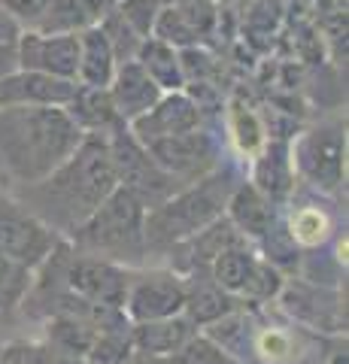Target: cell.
I'll use <instances>...</instances> for the list:
<instances>
[{"label": "cell", "instance_id": "f35d334b", "mask_svg": "<svg viewBox=\"0 0 349 364\" xmlns=\"http://www.w3.org/2000/svg\"><path fill=\"white\" fill-rule=\"evenodd\" d=\"M21 31H25V28H21L18 21L6 13L4 6H0V43H4V46H13V43L18 40V33H21Z\"/></svg>", "mask_w": 349, "mask_h": 364}, {"label": "cell", "instance_id": "6da1fadb", "mask_svg": "<svg viewBox=\"0 0 349 364\" xmlns=\"http://www.w3.org/2000/svg\"><path fill=\"white\" fill-rule=\"evenodd\" d=\"M82 136L85 131L64 107H0V161L21 182H43L55 173Z\"/></svg>", "mask_w": 349, "mask_h": 364}, {"label": "cell", "instance_id": "e0dca14e", "mask_svg": "<svg viewBox=\"0 0 349 364\" xmlns=\"http://www.w3.org/2000/svg\"><path fill=\"white\" fill-rule=\"evenodd\" d=\"M195 334V322L188 316L176 313L167 318H152V322H137L131 328V349L149 352V355H173V352Z\"/></svg>", "mask_w": 349, "mask_h": 364}, {"label": "cell", "instance_id": "9c48e42d", "mask_svg": "<svg viewBox=\"0 0 349 364\" xmlns=\"http://www.w3.org/2000/svg\"><path fill=\"white\" fill-rule=\"evenodd\" d=\"M143 146L152 161L171 176H204V170L216 158V146H213L210 134H204L200 128L146 140Z\"/></svg>", "mask_w": 349, "mask_h": 364}, {"label": "cell", "instance_id": "d4e9b609", "mask_svg": "<svg viewBox=\"0 0 349 364\" xmlns=\"http://www.w3.org/2000/svg\"><path fill=\"white\" fill-rule=\"evenodd\" d=\"M183 310L195 325H210V322H216L219 316L231 313L234 304H231V294L225 289H219L216 282H204V286L186 289Z\"/></svg>", "mask_w": 349, "mask_h": 364}, {"label": "cell", "instance_id": "8fae6325", "mask_svg": "<svg viewBox=\"0 0 349 364\" xmlns=\"http://www.w3.org/2000/svg\"><path fill=\"white\" fill-rule=\"evenodd\" d=\"M131 124V134L140 143L146 140H159V136H171V134H183V131H195L200 128V109L198 104L183 91H164L155 104L137 116Z\"/></svg>", "mask_w": 349, "mask_h": 364}, {"label": "cell", "instance_id": "cb8c5ba5", "mask_svg": "<svg viewBox=\"0 0 349 364\" xmlns=\"http://www.w3.org/2000/svg\"><path fill=\"white\" fill-rule=\"evenodd\" d=\"M255 255L243 246H231L213 261V282L228 294H243L249 289V279L255 273Z\"/></svg>", "mask_w": 349, "mask_h": 364}, {"label": "cell", "instance_id": "83f0119b", "mask_svg": "<svg viewBox=\"0 0 349 364\" xmlns=\"http://www.w3.org/2000/svg\"><path fill=\"white\" fill-rule=\"evenodd\" d=\"M97 28L104 31V37L109 40V46H112V52H116V61L122 64V61H134V55H137V49H140V43L146 40V37H137L134 33V28L128 25L125 18H122V13L116 6L109 9V13L97 21Z\"/></svg>", "mask_w": 349, "mask_h": 364}, {"label": "cell", "instance_id": "3957f363", "mask_svg": "<svg viewBox=\"0 0 349 364\" xmlns=\"http://www.w3.org/2000/svg\"><path fill=\"white\" fill-rule=\"evenodd\" d=\"M234 191L231 173H216L200 176L191 188L179 191L176 198L159 203L143 222V240L149 246H176L207 228L213 219H219L225 203H228Z\"/></svg>", "mask_w": 349, "mask_h": 364}, {"label": "cell", "instance_id": "484cf974", "mask_svg": "<svg viewBox=\"0 0 349 364\" xmlns=\"http://www.w3.org/2000/svg\"><path fill=\"white\" fill-rule=\"evenodd\" d=\"M213 343L219 349H225L228 355H243V352H249V325L243 322V316L237 310L219 316L216 322L207 325V334Z\"/></svg>", "mask_w": 349, "mask_h": 364}, {"label": "cell", "instance_id": "4dcf8cb0", "mask_svg": "<svg viewBox=\"0 0 349 364\" xmlns=\"http://www.w3.org/2000/svg\"><path fill=\"white\" fill-rule=\"evenodd\" d=\"M231 128H234V140H237V146L243 152H258L264 146L262 122H258L252 107H246L240 97L231 104Z\"/></svg>", "mask_w": 349, "mask_h": 364}, {"label": "cell", "instance_id": "7c38bea8", "mask_svg": "<svg viewBox=\"0 0 349 364\" xmlns=\"http://www.w3.org/2000/svg\"><path fill=\"white\" fill-rule=\"evenodd\" d=\"M73 79L49 76L40 70H13L0 76V107L9 104H40V107H67L76 95Z\"/></svg>", "mask_w": 349, "mask_h": 364}, {"label": "cell", "instance_id": "ab89813d", "mask_svg": "<svg viewBox=\"0 0 349 364\" xmlns=\"http://www.w3.org/2000/svg\"><path fill=\"white\" fill-rule=\"evenodd\" d=\"M122 364H171V358H164V355H149V352L131 349V352H128V358L122 361Z\"/></svg>", "mask_w": 349, "mask_h": 364}, {"label": "cell", "instance_id": "ba28073f", "mask_svg": "<svg viewBox=\"0 0 349 364\" xmlns=\"http://www.w3.org/2000/svg\"><path fill=\"white\" fill-rule=\"evenodd\" d=\"M343 152H346V140L340 128H316L298 140L295 164L313 186L334 191L343 179Z\"/></svg>", "mask_w": 349, "mask_h": 364}, {"label": "cell", "instance_id": "e575fe53", "mask_svg": "<svg viewBox=\"0 0 349 364\" xmlns=\"http://www.w3.org/2000/svg\"><path fill=\"white\" fill-rule=\"evenodd\" d=\"M21 289H25V267L0 255V306H13Z\"/></svg>", "mask_w": 349, "mask_h": 364}, {"label": "cell", "instance_id": "603a6c76", "mask_svg": "<svg viewBox=\"0 0 349 364\" xmlns=\"http://www.w3.org/2000/svg\"><path fill=\"white\" fill-rule=\"evenodd\" d=\"M243 240V234L237 231V228L231 225V219H213L207 228H200L198 234H191L188 240V258H191V264H213L225 249H231V246H240Z\"/></svg>", "mask_w": 349, "mask_h": 364}, {"label": "cell", "instance_id": "5bb4252c", "mask_svg": "<svg viewBox=\"0 0 349 364\" xmlns=\"http://www.w3.org/2000/svg\"><path fill=\"white\" fill-rule=\"evenodd\" d=\"M283 294V306L289 316H295L298 322H307L319 331H343L346 328V313L340 306V298L325 289L307 286V282H289L279 289Z\"/></svg>", "mask_w": 349, "mask_h": 364}, {"label": "cell", "instance_id": "5b68a950", "mask_svg": "<svg viewBox=\"0 0 349 364\" xmlns=\"http://www.w3.org/2000/svg\"><path fill=\"white\" fill-rule=\"evenodd\" d=\"M109 158H112V167H116V179L119 186H128L134 195H137L143 203L146 200H161V195H167L171 188V173H164L149 158L146 146L131 134V128L125 131V122H116L109 128Z\"/></svg>", "mask_w": 349, "mask_h": 364}, {"label": "cell", "instance_id": "44dd1931", "mask_svg": "<svg viewBox=\"0 0 349 364\" xmlns=\"http://www.w3.org/2000/svg\"><path fill=\"white\" fill-rule=\"evenodd\" d=\"M255 188L270 200H283L291 188V152L286 140H270L255 161Z\"/></svg>", "mask_w": 349, "mask_h": 364}, {"label": "cell", "instance_id": "d6a6232c", "mask_svg": "<svg viewBox=\"0 0 349 364\" xmlns=\"http://www.w3.org/2000/svg\"><path fill=\"white\" fill-rule=\"evenodd\" d=\"M116 9L122 13V18L134 28L137 37H152L155 18H159L161 0H119Z\"/></svg>", "mask_w": 349, "mask_h": 364}, {"label": "cell", "instance_id": "4316f807", "mask_svg": "<svg viewBox=\"0 0 349 364\" xmlns=\"http://www.w3.org/2000/svg\"><path fill=\"white\" fill-rule=\"evenodd\" d=\"M52 331V340L58 343L64 352H70V355H85L88 346L95 343V337L100 334L97 328H92L85 322V318H76V316H67L61 313L55 322L49 325Z\"/></svg>", "mask_w": 349, "mask_h": 364}, {"label": "cell", "instance_id": "7a4b0ae2", "mask_svg": "<svg viewBox=\"0 0 349 364\" xmlns=\"http://www.w3.org/2000/svg\"><path fill=\"white\" fill-rule=\"evenodd\" d=\"M43 186H46L49 203H55V213L80 228L100 207V200L119 186L107 136H100V131H88L73 155L43 179Z\"/></svg>", "mask_w": 349, "mask_h": 364}, {"label": "cell", "instance_id": "8d00e7d4", "mask_svg": "<svg viewBox=\"0 0 349 364\" xmlns=\"http://www.w3.org/2000/svg\"><path fill=\"white\" fill-rule=\"evenodd\" d=\"M49 4H52V0H0V6H4L21 28H33V25H37Z\"/></svg>", "mask_w": 349, "mask_h": 364}, {"label": "cell", "instance_id": "8992f818", "mask_svg": "<svg viewBox=\"0 0 349 364\" xmlns=\"http://www.w3.org/2000/svg\"><path fill=\"white\" fill-rule=\"evenodd\" d=\"M16 58L21 70H40L76 82V73H80V33H43L25 28L16 40Z\"/></svg>", "mask_w": 349, "mask_h": 364}, {"label": "cell", "instance_id": "d6986e66", "mask_svg": "<svg viewBox=\"0 0 349 364\" xmlns=\"http://www.w3.org/2000/svg\"><path fill=\"white\" fill-rule=\"evenodd\" d=\"M116 67V52L104 37V31L97 25L80 31V73H76V82L92 88H109Z\"/></svg>", "mask_w": 349, "mask_h": 364}, {"label": "cell", "instance_id": "2e32d148", "mask_svg": "<svg viewBox=\"0 0 349 364\" xmlns=\"http://www.w3.org/2000/svg\"><path fill=\"white\" fill-rule=\"evenodd\" d=\"M161 95L164 91L152 82V76L146 73L137 61H122L116 67V73H112L109 97H112V107H116V116L122 122H134L137 116H143Z\"/></svg>", "mask_w": 349, "mask_h": 364}, {"label": "cell", "instance_id": "d590c367", "mask_svg": "<svg viewBox=\"0 0 349 364\" xmlns=\"http://www.w3.org/2000/svg\"><path fill=\"white\" fill-rule=\"evenodd\" d=\"M279 289H283V277H279V267L262 264V261H258L246 294H255V298H270V294H279Z\"/></svg>", "mask_w": 349, "mask_h": 364}, {"label": "cell", "instance_id": "1f68e13d", "mask_svg": "<svg viewBox=\"0 0 349 364\" xmlns=\"http://www.w3.org/2000/svg\"><path fill=\"white\" fill-rule=\"evenodd\" d=\"M128 352H131L128 334L100 331L82 358H85V364H122V361L128 358Z\"/></svg>", "mask_w": 349, "mask_h": 364}, {"label": "cell", "instance_id": "9a60e30c", "mask_svg": "<svg viewBox=\"0 0 349 364\" xmlns=\"http://www.w3.org/2000/svg\"><path fill=\"white\" fill-rule=\"evenodd\" d=\"M186 286L173 277H146L137 286L128 289L125 310L134 322H152V318H167L183 313Z\"/></svg>", "mask_w": 349, "mask_h": 364}, {"label": "cell", "instance_id": "836d02e7", "mask_svg": "<svg viewBox=\"0 0 349 364\" xmlns=\"http://www.w3.org/2000/svg\"><path fill=\"white\" fill-rule=\"evenodd\" d=\"M179 67H183L186 85L188 82H210V76L216 73V64H213V58L200 49V46H186V49H179Z\"/></svg>", "mask_w": 349, "mask_h": 364}, {"label": "cell", "instance_id": "52a82bcc", "mask_svg": "<svg viewBox=\"0 0 349 364\" xmlns=\"http://www.w3.org/2000/svg\"><path fill=\"white\" fill-rule=\"evenodd\" d=\"M52 246L55 237L46 225L21 213L13 200L0 198V255L21 267H31L52 255Z\"/></svg>", "mask_w": 349, "mask_h": 364}, {"label": "cell", "instance_id": "ac0fdd59", "mask_svg": "<svg viewBox=\"0 0 349 364\" xmlns=\"http://www.w3.org/2000/svg\"><path fill=\"white\" fill-rule=\"evenodd\" d=\"M228 219L231 225L237 228L243 237H262L270 231V225L276 222V210H274V200L264 198L255 186H237L228 198Z\"/></svg>", "mask_w": 349, "mask_h": 364}, {"label": "cell", "instance_id": "f1b7e54d", "mask_svg": "<svg viewBox=\"0 0 349 364\" xmlns=\"http://www.w3.org/2000/svg\"><path fill=\"white\" fill-rule=\"evenodd\" d=\"M262 240H264L267 264H274V267H295L298 264V234L291 231L289 225L274 222Z\"/></svg>", "mask_w": 349, "mask_h": 364}, {"label": "cell", "instance_id": "4fadbf2b", "mask_svg": "<svg viewBox=\"0 0 349 364\" xmlns=\"http://www.w3.org/2000/svg\"><path fill=\"white\" fill-rule=\"evenodd\" d=\"M67 282H70L73 294L95 304H109V306H125L128 298V273L119 270L109 261L97 258H80L67 270Z\"/></svg>", "mask_w": 349, "mask_h": 364}, {"label": "cell", "instance_id": "f546056e", "mask_svg": "<svg viewBox=\"0 0 349 364\" xmlns=\"http://www.w3.org/2000/svg\"><path fill=\"white\" fill-rule=\"evenodd\" d=\"M167 358H171V364H240L234 355L219 349L210 337H195V334Z\"/></svg>", "mask_w": 349, "mask_h": 364}, {"label": "cell", "instance_id": "277c9868", "mask_svg": "<svg viewBox=\"0 0 349 364\" xmlns=\"http://www.w3.org/2000/svg\"><path fill=\"white\" fill-rule=\"evenodd\" d=\"M143 222L146 203L128 186H116L80 225V234L95 249H128L143 243Z\"/></svg>", "mask_w": 349, "mask_h": 364}, {"label": "cell", "instance_id": "ffe728a7", "mask_svg": "<svg viewBox=\"0 0 349 364\" xmlns=\"http://www.w3.org/2000/svg\"><path fill=\"white\" fill-rule=\"evenodd\" d=\"M146 73L152 76V82L161 91H183L186 79H183V67H179V49L171 43H164L159 37H146L140 43L137 55H134Z\"/></svg>", "mask_w": 349, "mask_h": 364}, {"label": "cell", "instance_id": "60d3db41", "mask_svg": "<svg viewBox=\"0 0 349 364\" xmlns=\"http://www.w3.org/2000/svg\"><path fill=\"white\" fill-rule=\"evenodd\" d=\"M164 4H183V0H161V6H164Z\"/></svg>", "mask_w": 349, "mask_h": 364}, {"label": "cell", "instance_id": "7402d4cb", "mask_svg": "<svg viewBox=\"0 0 349 364\" xmlns=\"http://www.w3.org/2000/svg\"><path fill=\"white\" fill-rule=\"evenodd\" d=\"M70 112V119L88 131H109L116 122H122L116 116V107H112L109 88H92V85H76V95L70 97V104L64 107Z\"/></svg>", "mask_w": 349, "mask_h": 364}, {"label": "cell", "instance_id": "74e56055", "mask_svg": "<svg viewBox=\"0 0 349 364\" xmlns=\"http://www.w3.org/2000/svg\"><path fill=\"white\" fill-rule=\"evenodd\" d=\"M0 364H46V358L33 346H13L0 355Z\"/></svg>", "mask_w": 349, "mask_h": 364}, {"label": "cell", "instance_id": "30bf717a", "mask_svg": "<svg viewBox=\"0 0 349 364\" xmlns=\"http://www.w3.org/2000/svg\"><path fill=\"white\" fill-rule=\"evenodd\" d=\"M216 4L213 0H183V4H164L155 18L152 37L186 49V46H200L213 31H216Z\"/></svg>", "mask_w": 349, "mask_h": 364}]
</instances>
